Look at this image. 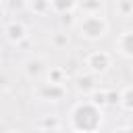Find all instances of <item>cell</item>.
<instances>
[{
	"label": "cell",
	"instance_id": "obj_19",
	"mask_svg": "<svg viewBox=\"0 0 133 133\" xmlns=\"http://www.w3.org/2000/svg\"><path fill=\"white\" fill-rule=\"evenodd\" d=\"M112 133H133V125H125V127H118V129H114Z\"/></svg>",
	"mask_w": 133,
	"mask_h": 133
},
{
	"label": "cell",
	"instance_id": "obj_7",
	"mask_svg": "<svg viewBox=\"0 0 133 133\" xmlns=\"http://www.w3.org/2000/svg\"><path fill=\"white\" fill-rule=\"evenodd\" d=\"M75 87H77V91H79V94H83V96H87V98H89V96L98 89V85H96V75H91V73L79 75V77H77Z\"/></svg>",
	"mask_w": 133,
	"mask_h": 133
},
{
	"label": "cell",
	"instance_id": "obj_3",
	"mask_svg": "<svg viewBox=\"0 0 133 133\" xmlns=\"http://www.w3.org/2000/svg\"><path fill=\"white\" fill-rule=\"evenodd\" d=\"M110 64H112V56H110V52H106V50H94V52H89L87 56H85V66H87V73H91V75H104L108 69H110Z\"/></svg>",
	"mask_w": 133,
	"mask_h": 133
},
{
	"label": "cell",
	"instance_id": "obj_23",
	"mask_svg": "<svg viewBox=\"0 0 133 133\" xmlns=\"http://www.w3.org/2000/svg\"><path fill=\"white\" fill-rule=\"evenodd\" d=\"M2 12H4V8H2V4H0V17H2Z\"/></svg>",
	"mask_w": 133,
	"mask_h": 133
},
{
	"label": "cell",
	"instance_id": "obj_2",
	"mask_svg": "<svg viewBox=\"0 0 133 133\" xmlns=\"http://www.w3.org/2000/svg\"><path fill=\"white\" fill-rule=\"evenodd\" d=\"M77 31L83 39L96 42V39H102L108 33V21L102 15H83L77 21Z\"/></svg>",
	"mask_w": 133,
	"mask_h": 133
},
{
	"label": "cell",
	"instance_id": "obj_13",
	"mask_svg": "<svg viewBox=\"0 0 133 133\" xmlns=\"http://www.w3.org/2000/svg\"><path fill=\"white\" fill-rule=\"evenodd\" d=\"M29 6H31V10L37 12V15H46V12L52 10V8H50V0H31Z\"/></svg>",
	"mask_w": 133,
	"mask_h": 133
},
{
	"label": "cell",
	"instance_id": "obj_8",
	"mask_svg": "<svg viewBox=\"0 0 133 133\" xmlns=\"http://www.w3.org/2000/svg\"><path fill=\"white\" fill-rule=\"evenodd\" d=\"M116 52L127 56V58H133V31H123L116 39Z\"/></svg>",
	"mask_w": 133,
	"mask_h": 133
},
{
	"label": "cell",
	"instance_id": "obj_5",
	"mask_svg": "<svg viewBox=\"0 0 133 133\" xmlns=\"http://www.w3.org/2000/svg\"><path fill=\"white\" fill-rule=\"evenodd\" d=\"M46 73H48V66H46V60H44V58L33 56V58H29V60L25 62V75H27L29 79L37 81V79L46 77Z\"/></svg>",
	"mask_w": 133,
	"mask_h": 133
},
{
	"label": "cell",
	"instance_id": "obj_21",
	"mask_svg": "<svg viewBox=\"0 0 133 133\" xmlns=\"http://www.w3.org/2000/svg\"><path fill=\"white\" fill-rule=\"evenodd\" d=\"M39 133H62V131H60V127H56V129H42Z\"/></svg>",
	"mask_w": 133,
	"mask_h": 133
},
{
	"label": "cell",
	"instance_id": "obj_24",
	"mask_svg": "<svg viewBox=\"0 0 133 133\" xmlns=\"http://www.w3.org/2000/svg\"><path fill=\"white\" fill-rule=\"evenodd\" d=\"M71 133H77V131H71Z\"/></svg>",
	"mask_w": 133,
	"mask_h": 133
},
{
	"label": "cell",
	"instance_id": "obj_12",
	"mask_svg": "<svg viewBox=\"0 0 133 133\" xmlns=\"http://www.w3.org/2000/svg\"><path fill=\"white\" fill-rule=\"evenodd\" d=\"M121 106L129 112H133V85H127L121 89Z\"/></svg>",
	"mask_w": 133,
	"mask_h": 133
},
{
	"label": "cell",
	"instance_id": "obj_15",
	"mask_svg": "<svg viewBox=\"0 0 133 133\" xmlns=\"http://www.w3.org/2000/svg\"><path fill=\"white\" fill-rule=\"evenodd\" d=\"M89 100H91L96 106H100V108L106 106V104H108V102H106V89H96V91L89 96Z\"/></svg>",
	"mask_w": 133,
	"mask_h": 133
},
{
	"label": "cell",
	"instance_id": "obj_10",
	"mask_svg": "<svg viewBox=\"0 0 133 133\" xmlns=\"http://www.w3.org/2000/svg\"><path fill=\"white\" fill-rule=\"evenodd\" d=\"M77 2L79 0H50V8L58 15H69L77 8Z\"/></svg>",
	"mask_w": 133,
	"mask_h": 133
},
{
	"label": "cell",
	"instance_id": "obj_18",
	"mask_svg": "<svg viewBox=\"0 0 133 133\" xmlns=\"http://www.w3.org/2000/svg\"><path fill=\"white\" fill-rule=\"evenodd\" d=\"M118 12L121 15H133V0H118Z\"/></svg>",
	"mask_w": 133,
	"mask_h": 133
},
{
	"label": "cell",
	"instance_id": "obj_9",
	"mask_svg": "<svg viewBox=\"0 0 133 133\" xmlns=\"http://www.w3.org/2000/svg\"><path fill=\"white\" fill-rule=\"evenodd\" d=\"M77 8L83 15H102L104 10V0H79Z\"/></svg>",
	"mask_w": 133,
	"mask_h": 133
},
{
	"label": "cell",
	"instance_id": "obj_17",
	"mask_svg": "<svg viewBox=\"0 0 133 133\" xmlns=\"http://www.w3.org/2000/svg\"><path fill=\"white\" fill-rule=\"evenodd\" d=\"M106 102L110 106L121 104V89H106Z\"/></svg>",
	"mask_w": 133,
	"mask_h": 133
},
{
	"label": "cell",
	"instance_id": "obj_16",
	"mask_svg": "<svg viewBox=\"0 0 133 133\" xmlns=\"http://www.w3.org/2000/svg\"><path fill=\"white\" fill-rule=\"evenodd\" d=\"M56 127H60V123H58L56 116H44L39 121V131L42 129H56Z\"/></svg>",
	"mask_w": 133,
	"mask_h": 133
},
{
	"label": "cell",
	"instance_id": "obj_20",
	"mask_svg": "<svg viewBox=\"0 0 133 133\" xmlns=\"http://www.w3.org/2000/svg\"><path fill=\"white\" fill-rule=\"evenodd\" d=\"M60 17H62L60 21H62L64 25H73V23H75V21H73V12H69V15H60Z\"/></svg>",
	"mask_w": 133,
	"mask_h": 133
},
{
	"label": "cell",
	"instance_id": "obj_14",
	"mask_svg": "<svg viewBox=\"0 0 133 133\" xmlns=\"http://www.w3.org/2000/svg\"><path fill=\"white\" fill-rule=\"evenodd\" d=\"M66 44H69V35L66 33H62V31L52 33V46L54 48H64Z\"/></svg>",
	"mask_w": 133,
	"mask_h": 133
},
{
	"label": "cell",
	"instance_id": "obj_4",
	"mask_svg": "<svg viewBox=\"0 0 133 133\" xmlns=\"http://www.w3.org/2000/svg\"><path fill=\"white\" fill-rule=\"evenodd\" d=\"M35 96H37L39 100H44V102H60V100L66 96V87H64V85L50 83V81H44V83H37Z\"/></svg>",
	"mask_w": 133,
	"mask_h": 133
},
{
	"label": "cell",
	"instance_id": "obj_22",
	"mask_svg": "<svg viewBox=\"0 0 133 133\" xmlns=\"http://www.w3.org/2000/svg\"><path fill=\"white\" fill-rule=\"evenodd\" d=\"M6 133H21V131H15V129H10V131H6Z\"/></svg>",
	"mask_w": 133,
	"mask_h": 133
},
{
	"label": "cell",
	"instance_id": "obj_6",
	"mask_svg": "<svg viewBox=\"0 0 133 133\" xmlns=\"http://www.w3.org/2000/svg\"><path fill=\"white\" fill-rule=\"evenodd\" d=\"M4 35H6L12 44H21V42L27 37V27H25L21 21H10V23H6V27H4Z\"/></svg>",
	"mask_w": 133,
	"mask_h": 133
},
{
	"label": "cell",
	"instance_id": "obj_11",
	"mask_svg": "<svg viewBox=\"0 0 133 133\" xmlns=\"http://www.w3.org/2000/svg\"><path fill=\"white\" fill-rule=\"evenodd\" d=\"M46 81L56 83V85H64L66 83V69L62 66H50L46 73Z\"/></svg>",
	"mask_w": 133,
	"mask_h": 133
},
{
	"label": "cell",
	"instance_id": "obj_1",
	"mask_svg": "<svg viewBox=\"0 0 133 133\" xmlns=\"http://www.w3.org/2000/svg\"><path fill=\"white\" fill-rule=\"evenodd\" d=\"M69 125H71V131H77V133H98L102 127V108L96 106L89 98L79 100L71 108Z\"/></svg>",
	"mask_w": 133,
	"mask_h": 133
}]
</instances>
